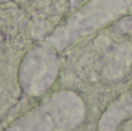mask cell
<instances>
[{"label":"cell","mask_w":132,"mask_h":131,"mask_svg":"<svg viewBox=\"0 0 132 131\" xmlns=\"http://www.w3.org/2000/svg\"><path fill=\"white\" fill-rule=\"evenodd\" d=\"M4 1H8V0H0V2H4Z\"/></svg>","instance_id":"6da1fadb"}]
</instances>
